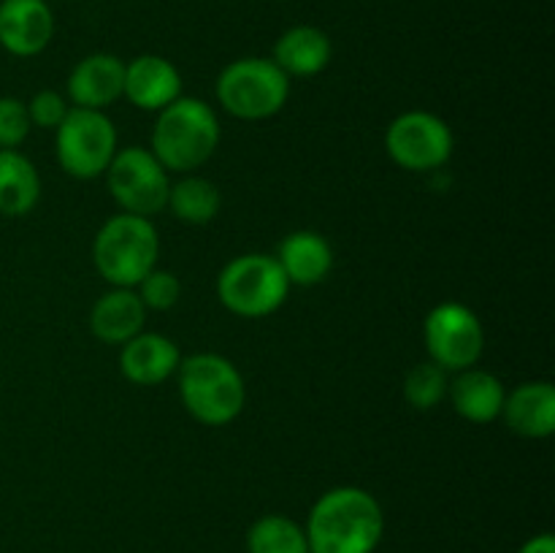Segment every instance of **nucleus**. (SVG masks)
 <instances>
[{"label": "nucleus", "instance_id": "nucleus-1", "mask_svg": "<svg viewBox=\"0 0 555 553\" xmlns=\"http://www.w3.org/2000/svg\"><path fill=\"white\" fill-rule=\"evenodd\" d=\"M309 553H374L385 535L383 504L358 486L325 491L309 510Z\"/></svg>", "mask_w": 555, "mask_h": 553}, {"label": "nucleus", "instance_id": "nucleus-2", "mask_svg": "<svg viewBox=\"0 0 555 553\" xmlns=\"http://www.w3.org/2000/svg\"><path fill=\"white\" fill-rule=\"evenodd\" d=\"M217 146H220V119L215 108L201 98L182 95L157 112L150 152L166 171H195L209 163Z\"/></svg>", "mask_w": 555, "mask_h": 553}, {"label": "nucleus", "instance_id": "nucleus-3", "mask_svg": "<svg viewBox=\"0 0 555 553\" xmlns=\"http://www.w3.org/2000/svg\"><path fill=\"white\" fill-rule=\"evenodd\" d=\"M177 374L184 410L204 426H228L244 412L247 385L231 358L220 352H195L182 358Z\"/></svg>", "mask_w": 555, "mask_h": 553}, {"label": "nucleus", "instance_id": "nucleus-4", "mask_svg": "<svg viewBox=\"0 0 555 553\" xmlns=\"http://www.w3.org/2000/svg\"><path fill=\"white\" fill-rule=\"evenodd\" d=\"M160 236L152 220L139 215L108 217L92 239V263L112 287H135L157 266Z\"/></svg>", "mask_w": 555, "mask_h": 553}, {"label": "nucleus", "instance_id": "nucleus-5", "mask_svg": "<svg viewBox=\"0 0 555 553\" xmlns=\"http://www.w3.org/2000/svg\"><path fill=\"white\" fill-rule=\"evenodd\" d=\"M291 76L271 57H238L217 76V101L231 117L260 123L285 108Z\"/></svg>", "mask_w": 555, "mask_h": 553}, {"label": "nucleus", "instance_id": "nucleus-6", "mask_svg": "<svg viewBox=\"0 0 555 553\" xmlns=\"http://www.w3.org/2000/svg\"><path fill=\"white\" fill-rule=\"evenodd\" d=\"M285 271L280 269L274 255L247 253L228 260L217 276V298L228 312L238 318H269L291 293Z\"/></svg>", "mask_w": 555, "mask_h": 553}, {"label": "nucleus", "instance_id": "nucleus-7", "mask_svg": "<svg viewBox=\"0 0 555 553\" xmlns=\"http://www.w3.org/2000/svg\"><path fill=\"white\" fill-rule=\"evenodd\" d=\"M54 155L60 168L74 179H98L106 173L117 155V128L106 112L68 108L63 123L54 128Z\"/></svg>", "mask_w": 555, "mask_h": 553}, {"label": "nucleus", "instance_id": "nucleus-8", "mask_svg": "<svg viewBox=\"0 0 555 553\" xmlns=\"http://www.w3.org/2000/svg\"><path fill=\"white\" fill-rule=\"evenodd\" d=\"M106 184L119 209L146 217V220L166 209L168 193H171L168 171L144 146L117 150L106 168Z\"/></svg>", "mask_w": 555, "mask_h": 553}, {"label": "nucleus", "instance_id": "nucleus-9", "mask_svg": "<svg viewBox=\"0 0 555 553\" xmlns=\"http://www.w3.org/2000/svg\"><path fill=\"white\" fill-rule=\"evenodd\" d=\"M428 361L442 366L444 372H464L480 361L486 350V329L475 309L459 301L437 304L423 323Z\"/></svg>", "mask_w": 555, "mask_h": 553}, {"label": "nucleus", "instance_id": "nucleus-10", "mask_svg": "<svg viewBox=\"0 0 555 553\" xmlns=\"http://www.w3.org/2000/svg\"><path fill=\"white\" fill-rule=\"evenodd\" d=\"M453 130L431 112H404L385 130V150L390 160L412 173L437 171L453 157Z\"/></svg>", "mask_w": 555, "mask_h": 553}, {"label": "nucleus", "instance_id": "nucleus-11", "mask_svg": "<svg viewBox=\"0 0 555 553\" xmlns=\"http://www.w3.org/2000/svg\"><path fill=\"white\" fill-rule=\"evenodd\" d=\"M54 14L47 0H0V47L14 57H36L52 43Z\"/></svg>", "mask_w": 555, "mask_h": 553}, {"label": "nucleus", "instance_id": "nucleus-12", "mask_svg": "<svg viewBox=\"0 0 555 553\" xmlns=\"http://www.w3.org/2000/svg\"><path fill=\"white\" fill-rule=\"evenodd\" d=\"M122 95L141 112H160L182 98V74L160 54H139L125 63Z\"/></svg>", "mask_w": 555, "mask_h": 553}, {"label": "nucleus", "instance_id": "nucleus-13", "mask_svg": "<svg viewBox=\"0 0 555 553\" xmlns=\"http://www.w3.org/2000/svg\"><path fill=\"white\" fill-rule=\"evenodd\" d=\"M125 92V63L117 54L95 52L74 65L68 76V98L79 108L103 112Z\"/></svg>", "mask_w": 555, "mask_h": 553}, {"label": "nucleus", "instance_id": "nucleus-14", "mask_svg": "<svg viewBox=\"0 0 555 553\" xmlns=\"http://www.w3.org/2000/svg\"><path fill=\"white\" fill-rule=\"evenodd\" d=\"M182 363V352H179L177 342L168 336L155 334V331H141L133 339L125 342L122 352H119V372L128 383L152 385L166 383L173 377Z\"/></svg>", "mask_w": 555, "mask_h": 553}, {"label": "nucleus", "instance_id": "nucleus-15", "mask_svg": "<svg viewBox=\"0 0 555 553\" xmlns=\"http://www.w3.org/2000/svg\"><path fill=\"white\" fill-rule=\"evenodd\" d=\"M274 258L280 269L285 271L287 282L298 287L320 285L334 269V247L318 231L287 233Z\"/></svg>", "mask_w": 555, "mask_h": 553}, {"label": "nucleus", "instance_id": "nucleus-16", "mask_svg": "<svg viewBox=\"0 0 555 553\" xmlns=\"http://www.w3.org/2000/svg\"><path fill=\"white\" fill-rule=\"evenodd\" d=\"M144 320L146 307L141 304L139 293L133 287H112L92 304L90 331L95 339L122 347L144 331Z\"/></svg>", "mask_w": 555, "mask_h": 553}, {"label": "nucleus", "instance_id": "nucleus-17", "mask_svg": "<svg viewBox=\"0 0 555 553\" xmlns=\"http://www.w3.org/2000/svg\"><path fill=\"white\" fill-rule=\"evenodd\" d=\"M502 417L526 439H547L555 432V388L547 380L524 383L507 394Z\"/></svg>", "mask_w": 555, "mask_h": 553}, {"label": "nucleus", "instance_id": "nucleus-18", "mask_svg": "<svg viewBox=\"0 0 555 553\" xmlns=\"http://www.w3.org/2000/svg\"><path fill=\"white\" fill-rule=\"evenodd\" d=\"M334 57V43L328 33L314 25L287 27L274 43V60L287 76H318L328 68Z\"/></svg>", "mask_w": 555, "mask_h": 553}, {"label": "nucleus", "instance_id": "nucleus-19", "mask_svg": "<svg viewBox=\"0 0 555 553\" xmlns=\"http://www.w3.org/2000/svg\"><path fill=\"white\" fill-rule=\"evenodd\" d=\"M448 396L450 401H453V410L459 412L464 421L491 423L496 421V417H502L507 390H504L502 380H499L496 374L472 366L459 372V377L450 383Z\"/></svg>", "mask_w": 555, "mask_h": 553}, {"label": "nucleus", "instance_id": "nucleus-20", "mask_svg": "<svg viewBox=\"0 0 555 553\" xmlns=\"http://www.w3.org/2000/svg\"><path fill=\"white\" fill-rule=\"evenodd\" d=\"M38 198H41V177L30 157L16 150H0V215H30Z\"/></svg>", "mask_w": 555, "mask_h": 553}, {"label": "nucleus", "instance_id": "nucleus-21", "mask_svg": "<svg viewBox=\"0 0 555 553\" xmlns=\"http://www.w3.org/2000/svg\"><path fill=\"white\" fill-rule=\"evenodd\" d=\"M220 206L222 195L217 184L204 177H193V173L171 184V193H168V209L188 226H206L220 215Z\"/></svg>", "mask_w": 555, "mask_h": 553}, {"label": "nucleus", "instance_id": "nucleus-22", "mask_svg": "<svg viewBox=\"0 0 555 553\" xmlns=\"http://www.w3.org/2000/svg\"><path fill=\"white\" fill-rule=\"evenodd\" d=\"M247 553H309L307 531L287 515H263L249 526Z\"/></svg>", "mask_w": 555, "mask_h": 553}, {"label": "nucleus", "instance_id": "nucleus-23", "mask_svg": "<svg viewBox=\"0 0 555 553\" xmlns=\"http://www.w3.org/2000/svg\"><path fill=\"white\" fill-rule=\"evenodd\" d=\"M448 372H444L442 366H437L434 361L417 363V366H412L404 377V399L421 412L434 410V407L442 404L444 396H448Z\"/></svg>", "mask_w": 555, "mask_h": 553}, {"label": "nucleus", "instance_id": "nucleus-24", "mask_svg": "<svg viewBox=\"0 0 555 553\" xmlns=\"http://www.w3.org/2000/svg\"><path fill=\"white\" fill-rule=\"evenodd\" d=\"M139 298L146 309H155V312H166V309H173L182 298V280H179L173 271L166 269H152L144 280L139 282Z\"/></svg>", "mask_w": 555, "mask_h": 553}, {"label": "nucleus", "instance_id": "nucleus-25", "mask_svg": "<svg viewBox=\"0 0 555 553\" xmlns=\"http://www.w3.org/2000/svg\"><path fill=\"white\" fill-rule=\"evenodd\" d=\"M30 114L20 98H0V150H16L30 136Z\"/></svg>", "mask_w": 555, "mask_h": 553}, {"label": "nucleus", "instance_id": "nucleus-26", "mask_svg": "<svg viewBox=\"0 0 555 553\" xmlns=\"http://www.w3.org/2000/svg\"><path fill=\"white\" fill-rule=\"evenodd\" d=\"M27 114H30V123L38 125V128L54 130L68 114V103L60 92L41 90L27 101Z\"/></svg>", "mask_w": 555, "mask_h": 553}, {"label": "nucleus", "instance_id": "nucleus-27", "mask_svg": "<svg viewBox=\"0 0 555 553\" xmlns=\"http://www.w3.org/2000/svg\"><path fill=\"white\" fill-rule=\"evenodd\" d=\"M518 553H555V537L551 531H542V535L529 537V540L520 545Z\"/></svg>", "mask_w": 555, "mask_h": 553}]
</instances>
